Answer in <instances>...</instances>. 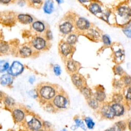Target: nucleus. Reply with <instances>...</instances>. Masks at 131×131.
Wrapping results in <instances>:
<instances>
[{"label":"nucleus","instance_id":"1","mask_svg":"<svg viewBox=\"0 0 131 131\" xmlns=\"http://www.w3.org/2000/svg\"><path fill=\"white\" fill-rule=\"evenodd\" d=\"M36 90L38 98L42 104L46 102L51 101L59 92L56 85L47 82L39 84Z\"/></svg>","mask_w":131,"mask_h":131},{"label":"nucleus","instance_id":"2","mask_svg":"<svg viewBox=\"0 0 131 131\" xmlns=\"http://www.w3.org/2000/svg\"><path fill=\"white\" fill-rule=\"evenodd\" d=\"M117 21L121 25H127L131 21V8L126 5L119 6L116 11Z\"/></svg>","mask_w":131,"mask_h":131},{"label":"nucleus","instance_id":"3","mask_svg":"<svg viewBox=\"0 0 131 131\" xmlns=\"http://www.w3.org/2000/svg\"><path fill=\"white\" fill-rule=\"evenodd\" d=\"M24 122L28 131H36L41 128L43 125V122L38 117L34 115H30L28 117L26 116Z\"/></svg>","mask_w":131,"mask_h":131},{"label":"nucleus","instance_id":"4","mask_svg":"<svg viewBox=\"0 0 131 131\" xmlns=\"http://www.w3.org/2000/svg\"><path fill=\"white\" fill-rule=\"evenodd\" d=\"M51 102L57 110L66 109L69 102L68 97L64 92H58Z\"/></svg>","mask_w":131,"mask_h":131},{"label":"nucleus","instance_id":"5","mask_svg":"<svg viewBox=\"0 0 131 131\" xmlns=\"http://www.w3.org/2000/svg\"><path fill=\"white\" fill-rule=\"evenodd\" d=\"M24 70V65L18 61H14L10 66L8 73L13 77H16L21 74Z\"/></svg>","mask_w":131,"mask_h":131},{"label":"nucleus","instance_id":"6","mask_svg":"<svg viewBox=\"0 0 131 131\" xmlns=\"http://www.w3.org/2000/svg\"><path fill=\"white\" fill-rule=\"evenodd\" d=\"M12 116L15 122L20 123L24 122L26 114L24 109L19 107H14L12 109Z\"/></svg>","mask_w":131,"mask_h":131},{"label":"nucleus","instance_id":"7","mask_svg":"<svg viewBox=\"0 0 131 131\" xmlns=\"http://www.w3.org/2000/svg\"><path fill=\"white\" fill-rule=\"evenodd\" d=\"M32 46L36 50L41 51L45 50L47 47L46 40L40 36H36L32 41Z\"/></svg>","mask_w":131,"mask_h":131},{"label":"nucleus","instance_id":"8","mask_svg":"<svg viewBox=\"0 0 131 131\" xmlns=\"http://www.w3.org/2000/svg\"><path fill=\"white\" fill-rule=\"evenodd\" d=\"M59 51L63 57L67 58L73 52V47L67 42H62L59 46Z\"/></svg>","mask_w":131,"mask_h":131},{"label":"nucleus","instance_id":"9","mask_svg":"<svg viewBox=\"0 0 131 131\" xmlns=\"http://www.w3.org/2000/svg\"><path fill=\"white\" fill-rule=\"evenodd\" d=\"M71 80L75 86L79 90L85 85L84 78L77 73L71 74Z\"/></svg>","mask_w":131,"mask_h":131},{"label":"nucleus","instance_id":"10","mask_svg":"<svg viewBox=\"0 0 131 131\" xmlns=\"http://www.w3.org/2000/svg\"><path fill=\"white\" fill-rule=\"evenodd\" d=\"M100 113L102 117L106 119H112L115 117V114L111 105L104 104L100 109Z\"/></svg>","mask_w":131,"mask_h":131},{"label":"nucleus","instance_id":"11","mask_svg":"<svg viewBox=\"0 0 131 131\" xmlns=\"http://www.w3.org/2000/svg\"><path fill=\"white\" fill-rule=\"evenodd\" d=\"M77 28L80 31H84L88 30L91 27L90 22L84 17H79L76 23Z\"/></svg>","mask_w":131,"mask_h":131},{"label":"nucleus","instance_id":"12","mask_svg":"<svg viewBox=\"0 0 131 131\" xmlns=\"http://www.w3.org/2000/svg\"><path fill=\"white\" fill-rule=\"evenodd\" d=\"M66 67L68 72L71 74L77 73L79 69L78 63L72 59H69L67 60Z\"/></svg>","mask_w":131,"mask_h":131},{"label":"nucleus","instance_id":"13","mask_svg":"<svg viewBox=\"0 0 131 131\" xmlns=\"http://www.w3.org/2000/svg\"><path fill=\"white\" fill-rule=\"evenodd\" d=\"M89 10L91 13L96 16L98 15L99 17L103 11L101 5L97 2L91 3L89 5Z\"/></svg>","mask_w":131,"mask_h":131},{"label":"nucleus","instance_id":"14","mask_svg":"<svg viewBox=\"0 0 131 131\" xmlns=\"http://www.w3.org/2000/svg\"><path fill=\"white\" fill-rule=\"evenodd\" d=\"M13 81V76L10 74H4L0 77V83L3 86H10Z\"/></svg>","mask_w":131,"mask_h":131},{"label":"nucleus","instance_id":"15","mask_svg":"<svg viewBox=\"0 0 131 131\" xmlns=\"http://www.w3.org/2000/svg\"><path fill=\"white\" fill-rule=\"evenodd\" d=\"M115 116L120 117L124 113L125 108L121 103H114L111 105Z\"/></svg>","mask_w":131,"mask_h":131},{"label":"nucleus","instance_id":"16","mask_svg":"<svg viewBox=\"0 0 131 131\" xmlns=\"http://www.w3.org/2000/svg\"><path fill=\"white\" fill-rule=\"evenodd\" d=\"M94 98L99 102L104 101L106 98V94L102 86L98 87L94 95Z\"/></svg>","mask_w":131,"mask_h":131},{"label":"nucleus","instance_id":"17","mask_svg":"<svg viewBox=\"0 0 131 131\" xmlns=\"http://www.w3.org/2000/svg\"><path fill=\"white\" fill-rule=\"evenodd\" d=\"M33 53V51L32 48L30 47L24 46L21 47L18 50L19 55L24 58L30 57Z\"/></svg>","mask_w":131,"mask_h":131},{"label":"nucleus","instance_id":"18","mask_svg":"<svg viewBox=\"0 0 131 131\" xmlns=\"http://www.w3.org/2000/svg\"><path fill=\"white\" fill-rule=\"evenodd\" d=\"M73 29V25L69 21H66L59 26L60 31L64 34L70 33Z\"/></svg>","mask_w":131,"mask_h":131},{"label":"nucleus","instance_id":"19","mask_svg":"<svg viewBox=\"0 0 131 131\" xmlns=\"http://www.w3.org/2000/svg\"><path fill=\"white\" fill-rule=\"evenodd\" d=\"M87 35L90 39L94 40H97L100 37V33L96 29L90 28L87 30Z\"/></svg>","mask_w":131,"mask_h":131},{"label":"nucleus","instance_id":"20","mask_svg":"<svg viewBox=\"0 0 131 131\" xmlns=\"http://www.w3.org/2000/svg\"><path fill=\"white\" fill-rule=\"evenodd\" d=\"M17 19L22 24H27L33 21V18L31 16L26 14H19L17 16Z\"/></svg>","mask_w":131,"mask_h":131},{"label":"nucleus","instance_id":"21","mask_svg":"<svg viewBox=\"0 0 131 131\" xmlns=\"http://www.w3.org/2000/svg\"><path fill=\"white\" fill-rule=\"evenodd\" d=\"M43 10L45 13L47 14H51L54 10V3L52 0H46L43 7Z\"/></svg>","mask_w":131,"mask_h":131},{"label":"nucleus","instance_id":"22","mask_svg":"<svg viewBox=\"0 0 131 131\" xmlns=\"http://www.w3.org/2000/svg\"><path fill=\"white\" fill-rule=\"evenodd\" d=\"M3 100L6 107L12 109L14 108V106L15 104V102L14 99H13L12 97L9 96L5 95Z\"/></svg>","mask_w":131,"mask_h":131},{"label":"nucleus","instance_id":"23","mask_svg":"<svg viewBox=\"0 0 131 131\" xmlns=\"http://www.w3.org/2000/svg\"><path fill=\"white\" fill-rule=\"evenodd\" d=\"M74 122L75 123V125L72 126L71 128L73 130L76 129L78 127H80L83 130H86V127L85 124H84L83 121H82L81 119L79 118H75L74 119Z\"/></svg>","mask_w":131,"mask_h":131},{"label":"nucleus","instance_id":"24","mask_svg":"<svg viewBox=\"0 0 131 131\" xmlns=\"http://www.w3.org/2000/svg\"><path fill=\"white\" fill-rule=\"evenodd\" d=\"M80 91H81L82 95L84 96L85 99L87 100L90 99L92 98L93 93L91 91V90L86 85L82 87L81 89H80Z\"/></svg>","mask_w":131,"mask_h":131},{"label":"nucleus","instance_id":"25","mask_svg":"<svg viewBox=\"0 0 131 131\" xmlns=\"http://www.w3.org/2000/svg\"><path fill=\"white\" fill-rule=\"evenodd\" d=\"M33 29L38 32H42L45 30L44 24L40 21H36L32 25Z\"/></svg>","mask_w":131,"mask_h":131},{"label":"nucleus","instance_id":"26","mask_svg":"<svg viewBox=\"0 0 131 131\" xmlns=\"http://www.w3.org/2000/svg\"><path fill=\"white\" fill-rule=\"evenodd\" d=\"M42 104H43L44 109L49 113H54L57 110L51 101L46 102Z\"/></svg>","mask_w":131,"mask_h":131},{"label":"nucleus","instance_id":"27","mask_svg":"<svg viewBox=\"0 0 131 131\" xmlns=\"http://www.w3.org/2000/svg\"><path fill=\"white\" fill-rule=\"evenodd\" d=\"M10 49L9 45L4 41H0V54H5L8 52Z\"/></svg>","mask_w":131,"mask_h":131},{"label":"nucleus","instance_id":"28","mask_svg":"<svg viewBox=\"0 0 131 131\" xmlns=\"http://www.w3.org/2000/svg\"><path fill=\"white\" fill-rule=\"evenodd\" d=\"M10 67L9 63L5 60H0V73L8 71Z\"/></svg>","mask_w":131,"mask_h":131},{"label":"nucleus","instance_id":"29","mask_svg":"<svg viewBox=\"0 0 131 131\" xmlns=\"http://www.w3.org/2000/svg\"><path fill=\"white\" fill-rule=\"evenodd\" d=\"M84 121L87 128L89 129H93L95 127V123L93 120L90 117H86L84 119Z\"/></svg>","mask_w":131,"mask_h":131},{"label":"nucleus","instance_id":"30","mask_svg":"<svg viewBox=\"0 0 131 131\" xmlns=\"http://www.w3.org/2000/svg\"><path fill=\"white\" fill-rule=\"evenodd\" d=\"M114 54L115 58L116 60H118V62L121 61L122 60H123L124 54L123 51L122 49H118L117 50L115 51Z\"/></svg>","mask_w":131,"mask_h":131},{"label":"nucleus","instance_id":"31","mask_svg":"<svg viewBox=\"0 0 131 131\" xmlns=\"http://www.w3.org/2000/svg\"><path fill=\"white\" fill-rule=\"evenodd\" d=\"M89 105L93 110H96L99 107V103L94 98H91L88 100Z\"/></svg>","mask_w":131,"mask_h":131},{"label":"nucleus","instance_id":"32","mask_svg":"<svg viewBox=\"0 0 131 131\" xmlns=\"http://www.w3.org/2000/svg\"><path fill=\"white\" fill-rule=\"evenodd\" d=\"M126 124L123 121H120L115 123V128L117 131H123L126 128Z\"/></svg>","mask_w":131,"mask_h":131},{"label":"nucleus","instance_id":"33","mask_svg":"<svg viewBox=\"0 0 131 131\" xmlns=\"http://www.w3.org/2000/svg\"><path fill=\"white\" fill-rule=\"evenodd\" d=\"M101 40L104 45L105 46H110L112 44V40L110 37V36L106 34H104L102 35L101 36Z\"/></svg>","mask_w":131,"mask_h":131},{"label":"nucleus","instance_id":"34","mask_svg":"<svg viewBox=\"0 0 131 131\" xmlns=\"http://www.w3.org/2000/svg\"><path fill=\"white\" fill-rule=\"evenodd\" d=\"M111 12L109 10H107L105 11H103L102 13L101 14L100 18L103 20L104 21L108 23L109 22V18L111 15Z\"/></svg>","mask_w":131,"mask_h":131},{"label":"nucleus","instance_id":"35","mask_svg":"<svg viewBox=\"0 0 131 131\" xmlns=\"http://www.w3.org/2000/svg\"><path fill=\"white\" fill-rule=\"evenodd\" d=\"M77 41V36H76V35L74 34H72L70 35L67 39V42L72 46L75 43H76Z\"/></svg>","mask_w":131,"mask_h":131},{"label":"nucleus","instance_id":"36","mask_svg":"<svg viewBox=\"0 0 131 131\" xmlns=\"http://www.w3.org/2000/svg\"><path fill=\"white\" fill-rule=\"evenodd\" d=\"M114 72L116 75L121 76L123 75L124 70L121 66L119 65H116L114 68Z\"/></svg>","mask_w":131,"mask_h":131},{"label":"nucleus","instance_id":"37","mask_svg":"<svg viewBox=\"0 0 131 131\" xmlns=\"http://www.w3.org/2000/svg\"><path fill=\"white\" fill-rule=\"evenodd\" d=\"M112 99L114 103H121L123 99V97L120 93H116L113 95Z\"/></svg>","mask_w":131,"mask_h":131},{"label":"nucleus","instance_id":"38","mask_svg":"<svg viewBox=\"0 0 131 131\" xmlns=\"http://www.w3.org/2000/svg\"><path fill=\"white\" fill-rule=\"evenodd\" d=\"M122 82L123 84L126 86H131V76L128 75H125L123 76Z\"/></svg>","mask_w":131,"mask_h":131},{"label":"nucleus","instance_id":"39","mask_svg":"<svg viewBox=\"0 0 131 131\" xmlns=\"http://www.w3.org/2000/svg\"><path fill=\"white\" fill-rule=\"evenodd\" d=\"M53 71L56 76H59L61 74V69L60 66L58 64H55L53 67Z\"/></svg>","mask_w":131,"mask_h":131},{"label":"nucleus","instance_id":"40","mask_svg":"<svg viewBox=\"0 0 131 131\" xmlns=\"http://www.w3.org/2000/svg\"><path fill=\"white\" fill-rule=\"evenodd\" d=\"M122 32L127 38L131 39V28L130 27H125L123 28Z\"/></svg>","mask_w":131,"mask_h":131},{"label":"nucleus","instance_id":"41","mask_svg":"<svg viewBox=\"0 0 131 131\" xmlns=\"http://www.w3.org/2000/svg\"><path fill=\"white\" fill-rule=\"evenodd\" d=\"M125 97L126 100L131 101V86H128L127 88Z\"/></svg>","mask_w":131,"mask_h":131},{"label":"nucleus","instance_id":"42","mask_svg":"<svg viewBox=\"0 0 131 131\" xmlns=\"http://www.w3.org/2000/svg\"><path fill=\"white\" fill-rule=\"evenodd\" d=\"M123 84H123L122 81H120V80H115L114 82V87H115L117 89L121 88Z\"/></svg>","mask_w":131,"mask_h":131},{"label":"nucleus","instance_id":"43","mask_svg":"<svg viewBox=\"0 0 131 131\" xmlns=\"http://www.w3.org/2000/svg\"><path fill=\"white\" fill-rule=\"evenodd\" d=\"M29 95L32 97L34 98L38 97V94L37 90H32L30 91L29 92Z\"/></svg>","mask_w":131,"mask_h":131},{"label":"nucleus","instance_id":"44","mask_svg":"<svg viewBox=\"0 0 131 131\" xmlns=\"http://www.w3.org/2000/svg\"><path fill=\"white\" fill-rule=\"evenodd\" d=\"M51 126V124L50 123V122H49L48 121H43V122L42 127H43L44 129H50Z\"/></svg>","mask_w":131,"mask_h":131},{"label":"nucleus","instance_id":"45","mask_svg":"<svg viewBox=\"0 0 131 131\" xmlns=\"http://www.w3.org/2000/svg\"><path fill=\"white\" fill-rule=\"evenodd\" d=\"M28 81L29 82V83L31 84H33L34 83V82L35 81V77L34 76H31L29 77Z\"/></svg>","mask_w":131,"mask_h":131},{"label":"nucleus","instance_id":"46","mask_svg":"<svg viewBox=\"0 0 131 131\" xmlns=\"http://www.w3.org/2000/svg\"><path fill=\"white\" fill-rule=\"evenodd\" d=\"M78 1L81 4H88V3H89L91 2V0H78Z\"/></svg>","mask_w":131,"mask_h":131},{"label":"nucleus","instance_id":"47","mask_svg":"<svg viewBox=\"0 0 131 131\" xmlns=\"http://www.w3.org/2000/svg\"><path fill=\"white\" fill-rule=\"evenodd\" d=\"M52 37V33L51 32V31H48L47 32V38L48 39H51Z\"/></svg>","mask_w":131,"mask_h":131},{"label":"nucleus","instance_id":"48","mask_svg":"<svg viewBox=\"0 0 131 131\" xmlns=\"http://www.w3.org/2000/svg\"><path fill=\"white\" fill-rule=\"evenodd\" d=\"M31 1L33 3V4H40L42 0H31Z\"/></svg>","mask_w":131,"mask_h":131},{"label":"nucleus","instance_id":"49","mask_svg":"<svg viewBox=\"0 0 131 131\" xmlns=\"http://www.w3.org/2000/svg\"><path fill=\"white\" fill-rule=\"evenodd\" d=\"M11 0H0V2L3 4H8L11 2Z\"/></svg>","mask_w":131,"mask_h":131},{"label":"nucleus","instance_id":"50","mask_svg":"<svg viewBox=\"0 0 131 131\" xmlns=\"http://www.w3.org/2000/svg\"><path fill=\"white\" fill-rule=\"evenodd\" d=\"M104 131H116V129H115V127H110L109 128L105 129Z\"/></svg>","mask_w":131,"mask_h":131},{"label":"nucleus","instance_id":"51","mask_svg":"<svg viewBox=\"0 0 131 131\" xmlns=\"http://www.w3.org/2000/svg\"><path fill=\"white\" fill-rule=\"evenodd\" d=\"M5 94L3 93V92H2L1 91H0V100H3L4 97L5 96Z\"/></svg>","mask_w":131,"mask_h":131},{"label":"nucleus","instance_id":"52","mask_svg":"<svg viewBox=\"0 0 131 131\" xmlns=\"http://www.w3.org/2000/svg\"><path fill=\"white\" fill-rule=\"evenodd\" d=\"M128 128L129 129V130H131V120L129 121V122L128 123Z\"/></svg>","mask_w":131,"mask_h":131},{"label":"nucleus","instance_id":"53","mask_svg":"<svg viewBox=\"0 0 131 131\" xmlns=\"http://www.w3.org/2000/svg\"><path fill=\"white\" fill-rule=\"evenodd\" d=\"M36 131H47V129H41V128H40V129H38V130H36Z\"/></svg>","mask_w":131,"mask_h":131},{"label":"nucleus","instance_id":"54","mask_svg":"<svg viewBox=\"0 0 131 131\" xmlns=\"http://www.w3.org/2000/svg\"><path fill=\"white\" fill-rule=\"evenodd\" d=\"M56 2L58 3V4H60L62 1V0H56Z\"/></svg>","mask_w":131,"mask_h":131},{"label":"nucleus","instance_id":"55","mask_svg":"<svg viewBox=\"0 0 131 131\" xmlns=\"http://www.w3.org/2000/svg\"><path fill=\"white\" fill-rule=\"evenodd\" d=\"M61 131H68L66 128H63V129H62Z\"/></svg>","mask_w":131,"mask_h":131},{"label":"nucleus","instance_id":"56","mask_svg":"<svg viewBox=\"0 0 131 131\" xmlns=\"http://www.w3.org/2000/svg\"><path fill=\"white\" fill-rule=\"evenodd\" d=\"M130 3H131V0H130Z\"/></svg>","mask_w":131,"mask_h":131},{"label":"nucleus","instance_id":"57","mask_svg":"<svg viewBox=\"0 0 131 131\" xmlns=\"http://www.w3.org/2000/svg\"><path fill=\"white\" fill-rule=\"evenodd\" d=\"M27 131H28V130H27Z\"/></svg>","mask_w":131,"mask_h":131}]
</instances>
